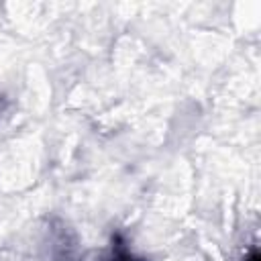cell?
Here are the masks:
<instances>
[{"mask_svg": "<svg viewBox=\"0 0 261 261\" xmlns=\"http://www.w3.org/2000/svg\"><path fill=\"white\" fill-rule=\"evenodd\" d=\"M249 261H259V257H257V253H253V255H251V259H249Z\"/></svg>", "mask_w": 261, "mask_h": 261, "instance_id": "obj_1", "label": "cell"}]
</instances>
